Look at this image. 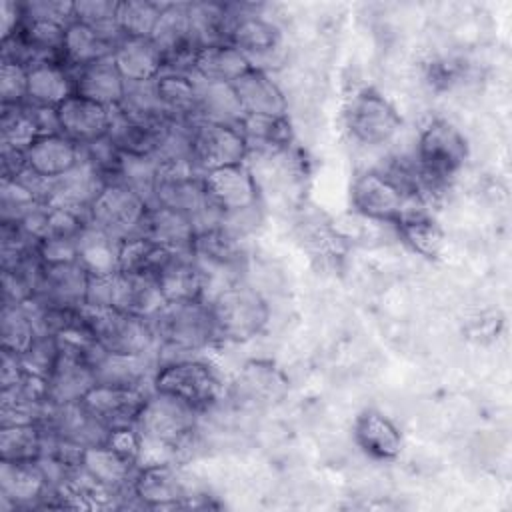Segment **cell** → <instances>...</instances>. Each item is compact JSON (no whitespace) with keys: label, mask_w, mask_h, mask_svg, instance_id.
<instances>
[{"label":"cell","mask_w":512,"mask_h":512,"mask_svg":"<svg viewBox=\"0 0 512 512\" xmlns=\"http://www.w3.org/2000/svg\"><path fill=\"white\" fill-rule=\"evenodd\" d=\"M38 202L20 182L12 178H0V222H20Z\"/></svg>","instance_id":"50"},{"label":"cell","mask_w":512,"mask_h":512,"mask_svg":"<svg viewBox=\"0 0 512 512\" xmlns=\"http://www.w3.org/2000/svg\"><path fill=\"white\" fill-rule=\"evenodd\" d=\"M26 374L28 372L22 364L20 354L10 352V350L0 352V390L18 384Z\"/></svg>","instance_id":"56"},{"label":"cell","mask_w":512,"mask_h":512,"mask_svg":"<svg viewBox=\"0 0 512 512\" xmlns=\"http://www.w3.org/2000/svg\"><path fill=\"white\" fill-rule=\"evenodd\" d=\"M44 448V432L40 424L0 426V460L34 462Z\"/></svg>","instance_id":"46"},{"label":"cell","mask_w":512,"mask_h":512,"mask_svg":"<svg viewBox=\"0 0 512 512\" xmlns=\"http://www.w3.org/2000/svg\"><path fill=\"white\" fill-rule=\"evenodd\" d=\"M88 362L94 370L96 384L152 390L158 354H112L96 346Z\"/></svg>","instance_id":"16"},{"label":"cell","mask_w":512,"mask_h":512,"mask_svg":"<svg viewBox=\"0 0 512 512\" xmlns=\"http://www.w3.org/2000/svg\"><path fill=\"white\" fill-rule=\"evenodd\" d=\"M166 302L204 298L208 294V276L192 252H174L156 276Z\"/></svg>","instance_id":"27"},{"label":"cell","mask_w":512,"mask_h":512,"mask_svg":"<svg viewBox=\"0 0 512 512\" xmlns=\"http://www.w3.org/2000/svg\"><path fill=\"white\" fill-rule=\"evenodd\" d=\"M20 26H22L20 2L4 0L2 6H0V32H2V40H6L12 34H16Z\"/></svg>","instance_id":"57"},{"label":"cell","mask_w":512,"mask_h":512,"mask_svg":"<svg viewBox=\"0 0 512 512\" xmlns=\"http://www.w3.org/2000/svg\"><path fill=\"white\" fill-rule=\"evenodd\" d=\"M470 148L462 130L446 118L430 120L418 134L412 158L416 162L426 204L448 188L464 168Z\"/></svg>","instance_id":"3"},{"label":"cell","mask_w":512,"mask_h":512,"mask_svg":"<svg viewBox=\"0 0 512 512\" xmlns=\"http://www.w3.org/2000/svg\"><path fill=\"white\" fill-rule=\"evenodd\" d=\"M90 274L78 262L44 264L34 298L48 308L78 310L86 306Z\"/></svg>","instance_id":"17"},{"label":"cell","mask_w":512,"mask_h":512,"mask_svg":"<svg viewBox=\"0 0 512 512\" xmlns=\"http://www.w3.org/2000/svg\"><path fill=\"white\" fill-rule=\"evenodd\" d=\"M348 136L368 148H378L394 140L402 128V116L396 106L372 86L356 90L342 112Z\"/></svg>","instance_id":"7"},{"label":"cell","mask_w":512,"mask_h":512,"mask_svg":"<svg viewBox=\"0 0 512 512\" xmlns=\"http://www.w3.org/2000/svg\"><path fill=\"white\" fill-rule=\"evenodd\" d=\"M240 130L248 144V156L278 154L292 142V126L288 116H244Z\"/></svg>","instance_id":"38"},{"label":"cell","mask_w":512,"mask_h":512,"mask_svg":"<svg viewBox=\"0 0 512 512\" xmlns=\"http://www.w3.org/2000/svg\"><path fill=\"white\" fill-rule=\"evenodd\" d=\"M394 226L398 228L402 242L418 256L436 260L444 252L446 234L438 220L428 212L426 204H412Z\"/></svg>","instance_id":"29"},{"label":"cell","mask_w":512,"mask_h":512,"mask_svg":"<svg viewBox=\"0 0 512 512\" xmlns=\"http://www.w3.org/2000/svg\"><path fill=\"white\" fill-rule=\"evenodd\" d=\"M0 146L26 152L40 136L32 112L26 104L0 108Z\"/></svg>","instance_id":"48"},{"label":"cell","mask_w":512,"mask_h":512,"mask_svg":"<svg viewBox=\"0 0 512 512\" xmlns=\"http://www.w3.org/2000/svg\"><path fill=\"white\" fill-rule=\"evenodd\" d=\"M116 8H118V0H76L74 20L102 34L116 48V44L124 38L116 24Z\"/></svg>","instance_id":"49"},{"label":"cell","mask_w":512,"mask_h":512,"mask_svg":"<svg viewBox=\"0 0 512 512\" xmlns=\"http://www.w3.org/2000/svg\"><path fill=\"white\" fill-rule=\"evenodd\" d=\"M50 486L34 462L0 460V504L2 508H36L46 506Z\"/></svg>","instance_id":"18"},{"label":"cell","mask_w":512,"mask_h":512,"mask_svg":"<svg viewBox=\"0 0 512 512\" xmlns=\"http://www.w3.org/2000/svg\"><path fill=\"white\" fill-rule=\"evenodd\" d=\"M150 390L124 388L112 384H94L80 400L86 412L108 432L136 426L138 414Z\"/></svg>","instance_id":"15"},{"label":"cell","mask_w":512,"mask_h":512,"mask_svg":"<svg viewBox=\"0 0 512 512\" xmlns=\"http://www.w3.org/2000/svg\"><path fill=\"white\" fill-rule=\"evenodd\" d=\"M96 384L88 358L74 350L60 348V358L46 376V394L54 404L80 402Z\"/></svg>","instance_id":"21"},{"label":"cell","mask_w":512,"mask_h":512,"mask_svg":"<svg viewBox=\"0 0 512 512\" xmlns=\"http://www.w3.org/2000/svg\"><path fill=\"white\" fill-rule=\"evenodd\" d=\"M244 116H288V102L272 74L250 68L232 82Z\"/></svg>","instance_id":"22"},{"label":"cell","mask_w":512,"mask_h":512,"mask_svg":"<svg viewBox=\"0 0 512 512\" xmlns=\"http://www.w3.org/2000/svg\"><path fill=\"white\" fill-rule=\"evenodd\" d=\"M164 2L154 0H118L116 8V24L124 38H150Z\"/></svg>","instance_id":"47"},{"label":"cell","mask_w":512,"mask_h":512,"mask_svg":"<svg viewBox=\"0 0 512 512\" xmlns=\"http://www.w3.org/2000/svg\"><path fill=\"white\" fill-rule=\"evenodd\" d=\"M40 336L32 302L26 300L14 306H2L0 314V340L2 350L24 354Z\"/></svg>","instance_id":"41"},{"label":"cell","mask_w":512,"mask_h":512,"mask_svg":"<svg viewBox=\"0 0 512 512\" xmlns=\"http://www.w3.org/2000/svg\"><path fill=\"white\" fill-rule=\"evenodd\" d=\"M80 466L98 484L112 492H118L120 496L130 494V484L138 470V464L134 460L112 448L108 442L84 448Z\"/></svg>","instance_id":"25"},{"label":"cell","mask_w":512,"mask_h":512,"mask_svg":"<svg viewBox=\"0 0 512 512\" xmlns=\"http://www.w3.org/2000/svg\"><path fill=\"white\" fill-rule=\"evenodd\" d=\"M74 96L72 70L62 62H38L28 66L26 104L58 108Z\"/></svg>","instance_id":"31"},{"label":"cell","mask_w":512,"mask_h":512,"mask_svg":"<svg viewBox=\"0 0 512 512\" xmlns=\"http://www.w3.org/2000/svg\"><path fill=\"white\" fill-rule=\"evenodd\" d=\"M154 88L164 112L182 122L196 120L198 106V80L192 74L162 70L154 80Z\"/></svg>","instance_id":"35"},{"label":"cell","mask_w":512,"mask_h":512,"mask_svg":"<svg viewBox=\"0 0 512 512\" xmlns=\"http://www.w3.org/2000/svg\"><path fill=\"white\" fill-rule=\"evenodd\" d=\"M172 254H174V250H170L142 234H136V236L122 240V244H120V270L118 272L146 274V276L156 278Z\"/></svg>","instance_id":"40"},{"label":"cell","mask_w":512,"mask_h":512,"mask_svg":"<svg viewBox=\"0 0 512 512\" xmlns=\"http://www.w3.org/2000/svg\"><path fill=\"white\" fill-rule=\"evenodd\" d=\"M82 160V148L62 132L38 136L26 150V166L46 178H60Z\"/></svg>","instance_id":"30"},{"label":"cell","mask_w":512,"mask_h":512,"mask_svg":"<svg viewBox=\"0 0 512 512\" xmlns=\"http://www.w3.org/2000/svg\"><path fill=\"white\" fill-rule=\"evenodd\" d=\"M192 254L204 268L208 276V294L218 288L246 280L244 272L248 268V248L246 240L232 234L224 226H214L202 232H196L192 242Z\"/></svg>","instance_id":"9"},{"label":"cell","mask_w":512,"mask_h":512,"mask_svg":"<svg viewBox=\"0 0 512 512\" xmlns=\"http://www.w3.org/2000/svg\"><path fill=\"white\" fill-rule=\"evenodd\" d=\"M150 322L158 346V364L184 356H200L218 344L204 298L168 300Z\"/></svg>","instance_id":"2"},{"label":"cell","mask_w":512,"mask_h":512,"mask_svg":"<svg viewBox=\"0 0 512 512\" xmlns=\"http://www.w3.org/2000/svg\"><path fill=\"white\" fill-rule=\"evenodd\" d=\"M224 42L236 46L250 62L270 74L282 62V32L250 4H226V32Z\"/></svg>","instance_id":"6"},{"label":"cell","mask_w":512,"mask_h":512,"mask_svg":"<svg viewBox=\"0 0 512 512\" xmlns=\"http://www.w3.org/2000/svg\"><path fill=\"white\" fill-rule=\"evenodd\" d=\"M112 60L126 82H152L164 70V56L150 38H122Z\"/></svg>","instance_id":"33"},{"label":"cell","mask_w":512,"mask_h":512,"mask_svg":"<svg viewBox=\"0 0 512 512\" xmlns=\"http://www.w3.org/2000/svg\"><path fill=\"white\" fill-rule=\"evenodd\" d=\"M416 202L422 200L412 198L380 168L358 172L350 184V206L366 220L396 224L402 214Z\"/></svg>","instance_id":"10"},{"label":"cell","mask_w":512,"mask_h":512,"mask_svg":"<svg viewBox=\"0 0 512 512\" xmlns=\"http://www.w3.org/2000/svg\"><path fill=\"white\" fill-rule=\"evenodd\" d=\"M122 240L88 224L78 236V264L90 276H112L120 270Z\"/></svg>","instance_id":"36"},{"label":"cell","mask_w":512,"mask_h":512,"mask_svg":"<svg viewBox=\"0 0 512 512\" xmlns=\"http://www.w3.org/2000/svg\"><path fill=\"white\" fill-rule=\"evenodd\" d=\"M20 358L28 374H34L46 380V376L50 374V370L60 358V344L52 334H40L32 342V346L24 354H20Z\"/></svg>","instance_id":"51"},{"label":"cell","mask_w":512,"mask_h":512,"mask_svg":"<svg viewBox=\"0 0 512 512\" xmlns=\"http://www.w3.org/2000/svg\"><path fill=\"white\" fill-rule=\"evenodd\" d=\"M242 118H244V112L238 104V98L232 90V84L198 80L196 120L240 126Z\"/></svg>","instance_id":"39"},{"label":"cell","mask_w":512,"mask_h":512,"mask_svg":"<svg viewBox=\"0 0 512 512\" xmlns=\"http://www.w3.org/2000/svg\"><path fill=\"white\" fill-rule=\"evenodd\" d=\"M72 78L76 96L88 98L106 108H116L122 102L126 80L118 72L112 56L72 70Z\"/></svg>","instance_id":"26"},{"label":"cell","mask_w":512,"mask_h":512,"mask_svg":"<svg viewBox=\"0 0 512 512\" xmlns=\"http://www.w3.org/2000/svg\"><path fill=\"white\" fill-rule=\"evenodd\" d=\"M200 416L202 414L186 402L150 390L136 420V428L142 436L138 466L176 462L178 452L192 442Z\"/></svg>","instance_id":"1"},{"label":"cell","mask_w":512,"mask_h":512,"mask_svg":"<svg viewBox=\"0 0 512 512\" xmlns=\"http://www.w3.org/2000/svg\"><path fill=\"white\" fill-rule=\"evenodd\" d=\"M164 304V292L154 276L128 272H116L112 276L110 308L150 320Z\"/></svg>","instance_id":"24"},{"label":"cell","mask_w":512,"mask_h":512,"mask_svg":"<svg viewBox=\"0 0 512 512\" xmlns=\"http://www.w3.org/2000/svg\"><path fill=\"white\" fill-rule=\"evenodd\" d=\"M90 334L98 348L112 354H158L152 322L116 308L84 306Z\"/></svg>","instance_id":"8"},{"label":"cell","mask_w":512,"mask_h":512,"mask_svg":"<svg viewBox=\"0 0 512 512\" xmlns=\"http://www.w3.org/2000/svg\"><path fill=\"white\" fill-rule=\"evenodd\" d=\"M116 110H120L126 118L144 126H160L170 118L158 100L154 80L126 82L122 102L116 106Z\"/></svg>","instance_id":"43"},{"label":"cell","mask_w":512,"mask_h":512,"mask_svg":"<svg viewBox=\"0 0 512 512\" xmlns=\"http://www.w3.org/2000/svg\"><path fill=\"white\" fill-rule=\"evenodd\" d=\"M170 120V118H168ZM160 126H144L126 118L120 110L112 108V122L108 128V138L124 154H146L152 156L158 142Z\"/></svg>","instance_id":"44"},{"label":"cell","mask_w":512,"mask_h":512,"mask_svg":"<svg viewBox=\"0 0 512 512\" xmlns=\"http://www.w3.org/2000/svg\"><path fill=\"white\" fill-rule=\"evenodd\" d=\"M146 212V200L122 184L108 182L90 206V224L118 240H126L140 234Z\"/></svg>","instance_id":"13"},{"label":"cell","mask_w":512,"mask_h":512,"mask_svg":"<svg viewBox=\"0 0 512 512\" xmlns=\"http://www.w3.org/2000/svg\"><path fill=\"white\" fill-rule=\"evenodd\" d=\"M208 202L220 212H240L260 206V186L248 164H232L202 174Z\"/></svg>","instance_id":"14"},{"label":"cell","mask_w":512,"mask_h":512,"mask_svg":"<svg viewBox=\"0 0 512 512\" xmlns=\"http://www.w3.org/2000/svg\"><path fill=\"white\" fill-rule=\"evenodd\" d=\"M38 258L42 264H64L78 260V238L46 236L38 242Z\"/></svg>","instance_id":"55"},{"label":"cell","mask_w":512,"mask_h":512,"mask_svg":"<svg viewBox=\"0 0 512 512\" xmlns=\"http://www.w3.org/2000/svg\"><path fill=\"white\" fill-rule=\"evenodd\" d=\"M56 112L60 132L80 146L106 136L112 122V108L76 94L60 104Z\"/></svg>","instance_id":"23"},{"label":"cell","mask_w":512,"mask_h":512,"mask_svg":"<svg viewBox=\"0 0 512 512\" xmlns=\"http://www.w3.org/2000/svg\"><path fill=\"white\" fill-rule=\"evenodd\" d=\"M188 26L196 50L224 42L226 4L188 2Z\"/></svg>","instance_id":"45"},{"label":"cell","mask_w":512,"mask_h":512,"mask_svg":"<svg viewBox=\"0 0 512 512\" xmlns=\"http://www.w3.org/2000/svg\"><path fill=\"white\" fill-rule=\"evenodd\" d=\"M152 390L170 394L186 402L200 414L220 404L228 394L224 376L202 354L158 364L152 380Z\"/></svg>","instance_id":"5"},{"label":"cell","mask_w":512,"mask_h":512,"mask_svg":"<svg viewBox=\"0 0 512 512\" xmlns=\"http://www.w3.org/2000/svg\"><path fill=\"white\" fill-rule=\"evenodd\" d=\"M114 44L90 26L72 20L64 30L62 64L70 70H78L86 64L112 56Z\"/></svg>","instance_id":"37"},{"label":"cell","mask_w":512,"mask_h":512,"mask_svg":"<svg viewBox=\"0 0 512 512\" xmlns=\"http://www.w3.org/2000/svg\"><path fill=\"white\" fill-rule=\"evenodd\" d=\"M130 498L144 508H186L196 498L176 462L138 466Z\"/></svg>","instance_id":"12"},{"label":"cell","mask_w":512,"mask_h":512,"mask_svg":"<svg viewBox=\"0 0 512 512\" xmlns=\"http://www.w3.org/2000/svg\"><path fill=\"white\" fill-rule=\"evenodd\" d=\"M22 20H40L68 26L74 20V2L62 0H26L20 2Z\"/></svg>","instance_id":"53"},{"label":"cell","mask_w":512,"mask_h":512,"mask_svg":"<svg viewBox=\"0 0 512 512\" xmlns=\"http://www.w3.org/2000/svg\"><path fill=\"white\" fill-rule=\"evenodd\" d=\"M140 234L174 252H192L196 228L186 214L162 204H152L148 206Z\"/></svg>","instance_id":"32"},{"label":"cell","mask_w":512,"mask_h":512,"mask_svg":"<svg viewBox=\"0 0 512 512\" xmlns=\"http://www.w3.org/2000/svg\"><path fill=\"white\" fill-rule=\"evenodd\" d=\"M80 148H82V158L90 162L106 178V182H110L122 156V152L114 146V142L108 136H102L94 142L82 144Z\"/></svg>","instance_id":"54"},{"label":"cell","mask_w":512,"mask_h":512,"mask_svg":"<svg viewBox=\"0 0 512 512\" xmlns=\"http://www.w3.org/2000/svg\"><path fill=\"white\" fill-rule=\"evenodd\" d=\"M106 178L84 158L64 176L54 180L48 204L90 214V206L106 186Z\"/></svg>","instance_id":"28"},{"label":"cell","mask_w":512,"mask_h":512,"mask_svg":"<svg viewBox=\"0 0 512 512\" xmlns=\"http://www.w3.org/2000/svg\"><path fill=\"white\" fill-rule=\"evenodd\" d=\"M158 170H160V164L154 156L122 152L118 168L110 182L126 186L128 190L138 194L142 200H146L148 206H152L156 186H158Z\"/></svg>","instance_id":"42"},{"label":"cell","mask_w":512,"mask_h":512,"mask_svg":"<svg viewBox=\"0 0 512 512\" xmlns=\"http://www.w3.org/2000/svg\"><path fill=\"white\" fill-rule=\"evenodd\" d=\"M246 70H250L248 58L228 42H218L200 48L194 54L192 62V76L206 82L232 84Z\"/></svg>","instance_id":"34"},{"label":"cell","mask_w":512,"mask_h":512,"mask_svg":"<svg viewBox=\"0 0 512 512\" xmlns=\"http://www.w3.org/2000/svg\"><path fill=\"white\" fill-rule=\"evenodd\" d=\"M352 436L366 456L380 462L396 460L404 448L400 428L376 408H366L354 418Z\"/></svg>","instance_id":"20"},{"label":"cell","mask_w":512,"mask_h":512,"mask_svg":"<svg viewBox=\"0 0 512 512\" xmlns=\"http://www.w3.org/2000/svg\"><path fill=\"white\" fill-rule=\"evenodd\" d=\"M28 68L20 62H0V102L2 106H18L26 102Z\"/></svg>","instance_id":"52"},{"label":"cell","mask_w":512,"mask_h":512,"mask_svg":"<svg viewBox=\"0 0 512 512\" xmlns=\"http://www.w3.org/2000/svg\"><path fill=\"white\" fill-rule=\"evenodd\" d=\"M206 302L218 342H248L268 324L270 308L264 296L246 280L218 288L206 298Z\"/></svg>","instance_id":"4"},{"label":"cell","mask_w":512,"mask_h":512,"mask_svg":"<svg viewBox=\"0 0 512 512\" xmlns=\"http://www.w3.org/2000/svg\"><path fill=\"white\" fill-rule=\"evenodd\" d=\"M248 160V144L234 124L192 122V162L200 174Z\"/></svg>","instance_id":"11"},{"label":"cell","mask_w":512,"mask_h":512,"mask_svg":"<svg viewBox=\"0 0 512 512\" xmlns=\"http://www.w3.org/2000/svg\"><path fill=\"white\" fill-rule=\"evenodd\" d=\"M286 390L288 382L284 374L270 360L246 362L228 386V394L246 406H272L284 398Z\"/></svg>","instance_id":"19"}]
</instances>
